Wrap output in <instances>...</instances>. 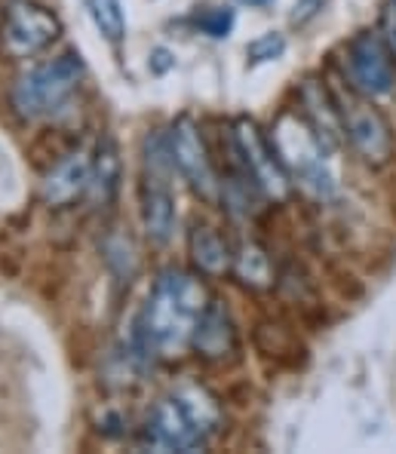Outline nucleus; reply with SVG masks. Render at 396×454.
Instances as JSON below:
<instances>
[{"mask_svg":"<svg viewBox=\"0 0 396 454\" xmlns=\"http://www.w3.org/2000/svg\"><path fill=\"white\" fill-rule=\"evenodd\" d=\"M323 4H326V0H298V4H295V12H292V25L311 22V19L323 10Z\"/></svg>","mask_w":396,"mask_h":454,"instance_id":"obj_22","label":"nucleus"},{"mask_svg":"<svg viewBox=\"0 0 396 454\" xmlns=\"http://www.w3.org/2000/svg\"><path fill=\"white\" fill-rule=\"evenodd\" d=\"M172 396L178 399L181 405H185V411L191 415L194 424L200 427V433H203L206 439L212 436V433L218 430V424H221V411H218V403L210 396V393L203 390V387H194V384H187V387H178Z\"/></svg>","mask_w":396,"mask_h":454,"instance_id":"obj_17","label":"nucleus"},{"mask_svg":"<svg viewBox=\"0 0 396 454\" xmlns=\"http://www.w3.org/2000/svg\"><path fill=\"white\" fill-rule=\"evenodd\" d=\"M267 138H271L273 151H277L292 184H298L301 191L311 193L320 203L335 197V176L326 166L329 151L323 148V142H320L317 132L311 129V123L305 117H298L295 111H283L277 117V123L271 126Z\"/></svg>","mask_w":396,"mask_h":454,"instance_id":"obj_2","label":"nucleus"},{"mask_svg":"<svg viewBox=\"0 0 396 454\" xmlns=\"http://www.w3.org/2000/svg\"><path fill=\"white\" fill-rule=\"evenodd\" d=\"M62 35V25L46 6L35 0H10L4 10V28L0 40L19 59H31Z\"/></svg>","mask_w":396,"mask_h":454,"instance_id":"obj_8","label":"nucleus"},{"mask_svg":"<svg viewBox=\"0 0 396 454\" xmlns=\"http://www.w3.org/2000/svg\"><path fill=\"white\" fill-rule=\"evenodd\" d=\"M120 148L114 136H102L92 151V172H90V193L96 203H111L120 184Z\"/></svg>","mask_w":396,"mask_h":454,"instance_id":"obj_15","label":"nucleus"},{"mask_svg":"<svg viewBox=\"0 0 396 454\" xmlns=\"http://www.w3.org/2000/svg\"><path fill=\"white\" fill-rule=\"evenodd\" d=\"M237 4H243V6H252V10H261V6H271L273 0H237Z\"/></svg>","mask_w":396,"mask_h":454,"instance_id":"obj_24","label":"nucleus"},{"mask_svg":"<svg viewBox=\"0 0 396 454\" xmlns=\"http://www.w3.org/2000/svg\"><path fill=\"white\" fill-rule=\"evenodd\" d=\"M83 74L86 68L80 52L68 50L62 56L50 59V62L35 65L28 74L19 77L16 90H12V105L28 120L50 117L52 111H59L74 96Z\"/></svg>","mask_w":396,"mask_h":454,"instance_id":"obj_3","label":"nucleus"},{"mask_svg":"<svg viewBox=\"0 0 396 454\" xmlns=\"http://www.w3.org/2000/svg\"><path fill=\"white\" fill-rule=\"evenodd\" d=\"M298 102L305 108V120L311 123V129L317 132V138L323 142V148L332 153L341 148L345 142V129H341V117L338 108H335L332 90L320 80L307 77L298 90Z\"/></svg>","mask_w":396,"mask_h":454,"instance_id":"obj_11","label":"nucleus"},{"mask_svg":"<svg viewBox=\"0 0 396 454\" xmlns=\"http://www.w3.org/2000/svg\"><path fill=\"white\" fill-rule=\"evenodd\" d=\"M145 442L157 451H197L206 445V436L185 411V405L176 396H170L154 409L145 430Z\"/></svg>","mask_w":396,"mask_h":454,"instance_id":"obj_10","label":"nucleus"},{"mask_svg":"<svg viewBox=\"0 0 396 454\" xmlns=\"http://www.w3.org/2000/svg\"><path fill=\"white\" fill-rule=\"evenodd\" d=\"M170 153H172V166L178 169V176L185 178L194 188V193H200L203 200L218 197V178L212 169L210 151L206 142L200 136V126L191 117H178L170 129Z\"/></svg>","mask_w":396,"mask_h":454,"instance_id":"obj_9","label":"nucleus"},{"mask_svg":"<svg viewBox=\"0 0 396 454\" xmlns=\"http://www.w3.org/2000/svg\"><path fill=\"white\" fill-rule=\"evenodd\" d=\"M286 52V37L277 35V31H267V35L255 37L249 46H246V59L252 65H265V62H273Z\"/></svg>","mask_w":396,"mask_h":454,"instance_id":"obj_19","label":"nucleus"},{"mask_svg":"<svg viewBox=\"0 0 396 454\" xmlns=\"http://www.w3.org/2000/svg\"><path fill=\"white\" fill-rule=\"evenodd\" d=\"M234 273L240 277V283L249 289H271L273 286V264L267 258V252L258 243H243L234 255Z\"/></svg>","mask_w":396,"mask_h":454,"instance_id":"obj_16","label":"nucleus"},{"mask_svg":"<svg viewBox=\"0 0 396 454\" xmlns=\"http://www.w3.org/2000/svg\"><path fill=\"white\" fill-rule=\"evenodd\" d=\"M86 10H90V19L99 28V35L108 43L117 46L126 37V12L120 0H86Z\"/></svg>","mask_w":396,"mask_h":454,"instance_id":"obj_18","label":"nucleus"},{"mask_svg":"<svg viewBox=\"0 0 396 454\" xmlns=\"http://www.w3.org/2000/svg\"><path fill=\"white\" fill-rule=\"evenodd\" d=\"M172 52H166V50H154V56H151V68L157 71V74H163V71H170L172 68Z\"/></svg>","mask_w":396,"mask_h":454,"instance_id":"obj_23","label":"nucleus"},{"mask_svg":"<svg viewBox=\"0 0 396 454\" xmlns=\"http://www.w3.org/2000/svg\"><path fill=\"white\" fill-rule=\"evenodd\" d=\"M142 222L154 243H166L176 231V193H172L170 138L154 132L145 138L142 172Z\"/></svg>","mask_w":396,"mask_h":454,"instance_id":"obj_5","label":"nucleus"},{"mask_svg":"<svg viewBox=\"0 0 396 454\" xmlns=\"http://www.w3.org/2000/svg\"><path fill=\"white\" fill-rule=\"evenodd\" d=\"M347 83L368 98H384L396 90L393 52L387 50L384 37L372 31H360L347 43Z\"/></svg>","mask_w":396,"mask_h":454,"instance_id":"obj_7","label":"nucleus"},{"mask_svg":"<svg viewBox=\"0 0 396 454\" xmlns=\"http://www.w3.org/2000/svg\"><path fill=\"white\" fill-rule=\"evenodd\" d=\"M378 35L384 37L387 50L396 56V0H384L381 4V25H378Z\"/></svg>","mask_w":396,"mask_h":454,"instance_id":"obj_21","label":"nucleus"},{"mask_svg":"<svg viewBox=\"0 0 396 454\" xmlns=\"http://www.w3.org/2000/svg\"><path fill=\"white\" fill-rule=\"evenodd\" d=\"M335 108L341 117V129L345 138L351 142V148L366 160L368 166H384L393 157V132L391 123L384 120V114L372 105V98L362 96L360 90H353L347 80H335L332 86Z\"/></svg>","mask_w":396,"mask_h":454,"instance_id":"obj_4","label":"nucleus"},{"mask_svg":"<svg viewBox=\"0 0 396 454\" xmlns=\"http://www.w3.org/2000/svg\"><path fill=\"white\" fill-rule=\"evenodd\" d=\"M191 347L210 363H225L227 356L237 353V332H234L231 313L225 310V304H206V310L197 319V329H194Z\"/></svg>","mask_w":396,"mask_h":454,"instance_id":"obj_12","label":"nucleus"},{"mask_svg":"<svg viewBox=\"0 0 396 454\" xmlns=\"http://www.w3.org/2000/svg\"><path fill=\"white\" fill-rule=\"evenodd\" d=\"M234 148H237L243 172L255 182V188L265 193L267 200H273V203H283L292 193V178H289V172L280 163L271 138L252 120L240 117L234 123Z\"/></svg>","mask_w":396,"mask_h":454,"instance_id":"obj_6","label":"nucleus"},{"mask_svg":"<svg viewBox=\"0 0 396 454\" xmlns=\"http://www.w3.org/2000/svg\"><path fill=\"white\" fill-rule=\"evenodd\" d=\"M187 249H191V258L197 264L200 273L206 277H225L234 267V252L227 249V243L218 237L212 227L197 224L187 237Z\"/></svg>","mask_w":396,"mask_h":454,"instance_id":"obj_14","label":"nucleus"},{"mask_svg":"<svg viewBox=\"0 0 396 454\" xmlns=\"http://www.w3.org/2000/svg\"><path fill=\"white\" fill-rule=\"evenodd\" d=\"M206 304H210V295H206L200 277L181 270V267H166L154 283L136 323V340L142 356H181L185 347H191L194 329H197V319L206 310Z\"/></svg>","mask_w":396,"mask_h":454,"instance_id":"obj_1","label":"nucleus"},{"mask_svg":"<svg viewBox=\"0 0 396 454\" xmlns=\"http://www.w3.org/2000/svg\"><path fill=\"white\" fill-rule=\"evenodd\" d=\"M197 25H200V31L203 35H210V37H227L231 35V28H234V12L231 10H206L203 16L197 19Z\"/></svg>","mask_w":396,"mask_h":454,"instance_id":"obj_20","label":"nucleus"},{"mask_svg":"<svg viewBox=\"0 0 396 454\" xmlns=\"http://www.w3.org/2000/svg\"><path fill=\"white\" fill-rule=\"evenodd\" d=\"M92 153L86 148L71 151L62 163L52 166V172L44 178V200L50 206H68L80 193L90 191Z\"/></svg>","mask_w":396,"mask_h":454,"instance_id":"obj_13","label":"nucleus"}]
</instances>
